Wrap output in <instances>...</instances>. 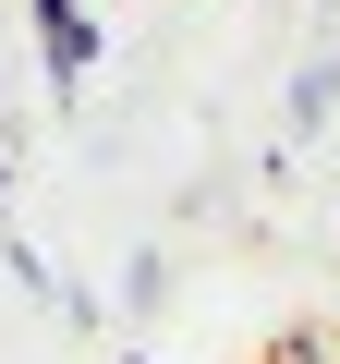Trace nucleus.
<instances>
[{"mask_svg": "<svg viewBox=\"0 0 340 364\" xmlns=\"http://www.w3.org/2000/svg\"><path fill=\"white\" fill-rule=\"evenodd\" d=\"M37 61H49V85H61V97L85 85V61H97V25H85V0H37Z\"/></svg>", "mask_w": 340, "mask_h": 364, "instance_id": "nucleus-1", "label": "nucleus"}]
</instances>
